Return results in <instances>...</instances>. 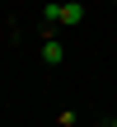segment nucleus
Returning <instances> with one entry per match:
<instances>
[{"mask_svg":"<svg viewBox=\"0 0 117 127\" xmlns=\"http://www.w3.org/2000/svg\"><path fill=\"white\" fill-rule=\"evenodd\" d=\"M113 5H117V0H113Z\"/></svg>","mask_w":117,"mask_h":127,"instance_id":"3","label":"nucleus"},{"mask_svg":"<svg viewBox=\"0 0 117 127\" xmlns=\"http://www.w3.org/2000/svg\"><path fill=\"white\" fill-rule=\"evenodd\" d=\"M61 19H66V24H80V19H84V5H61Z\"/></svg>","mask_w":117,"mask_h":127,"instance_id":"1","label":"nucleus"},{"mask_svg":"<svg viewBox=\"0 0 117 127\" xmlns=\"http://www.w3.org/2000/svg\"><path fill=\"white\" fill-rule=\"evenodd\" d=\"M42 57H47V61H52V66H56V61H61V57H66V52H61V42H47V47H42Z\"/></svg>","mask_w":117,"mask_h":127,"instance_id":"2","label":"nucleus"}]
</instances>
